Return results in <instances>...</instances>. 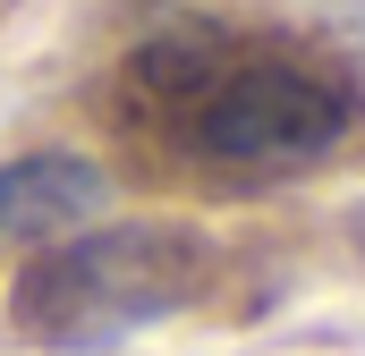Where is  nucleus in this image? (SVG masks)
<instances>
[{
  "instance_id": "obj_1",
  "label": "nucleus",
  "mask_w": 365,
  "mask_h": 356,
  "mask_svg": "<svg viewBox=\"0 0 365 356\" xmlns=\"http://www.w3.org/2000/svg\"><path fill=\"white\" fill-rule=\"evenodd\" d=\"M195 288H204V238L170 229V221H136V229H77V238L43 246L17 271L9 314L34 348L102 356L170 323Z\"/></svg>"
},
{
  "instance_id": "obj_2",
  "label": "nucleus",
  "mask_w": 365,
  "mask_h": 356,
  "mask_svg": "<svg viewBox=\"0 0 365 356\" xmlns=\"http://www.w3.org/2000/svg\"><path fill=\"white\" fill-rule=\"evenodd\" d=\"M340 136H349V93L297 60H230L187 102V145L212 162H247V170L323 162Z\"/></svg>"
},
{
  "instance_id": "obj_3",
  "label": "nucleus",
  "mask_w": 365,
  "mask_h": 356,
  "mask_svg": "<svg viewBox=\"0 0 365 356\" xmlns=\"http://www.w3.org/2000/svg\"><path fill=\"white\" fill-rule=\"evenodd\" d=\"M110 204V178L86 153H26L0 162V246H60Z\"/></svg>"
},
{
  "instance_id": "obj_4",
  "label": "nucleus",
  "mask_w": 365,
  "mask_h": 356,
  "mask_svg": "<svg viewBox=\"0 0 365 356\" xmlns=\"http://www.w3.org/2000/svg\"><path fill=\"white\" fill-rule=\"evenodd\" d=\"M230 60H238V51H230V43H221L212 26H170V34L136 43V68H128V77L153 93L162 110H187V102L212 85V77H221Z\"/></svg>"
}]
</instances>
